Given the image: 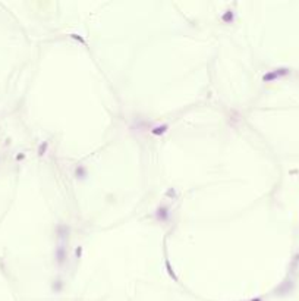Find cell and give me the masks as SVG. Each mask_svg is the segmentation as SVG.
<instances>
[{"instance_id": "obj_1", "label": "cell", "mask_w": 299, "mask_h": 301, "mask_svg": "<svg viewBox=\"0 0 299 301\" xmlns=\"http://www.w3.org/2000/svg\"><path fill=\"white\" fill-rule=\"evenodd\" d=\"M45 146H47V144H41V147H40V154H44L43 151H45Z\"/></svg>"}]
</instances>
